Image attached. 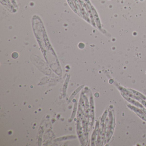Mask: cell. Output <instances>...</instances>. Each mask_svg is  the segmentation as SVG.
I'll return each instance as SVG.
<instances>
[{
	"label": "cell",
	"instance_id": "obj_1",
	"mask_svg": "<svg viewBox=\"0 0 146 146\" xmlns=\"http://www.w3.org/2000/svg\"><path fill=\"white\" fill-rule=\"evenodd\" d=\"M122 95L124 97L125 99L126 100L128 101L129 102H131V103L133 104V105H135V106H136L138 107L141 108H142V109H143L144 111H145V109L143 108V107L142 106L141 104H140V103H138V102H137L135 101L134 100L132 99V98H130V97H129V96H127L125 94L123 93H122Z\"/></svg>",
	"mask_w": 146,
	"mask_h": 146
},
{
	"label": "cell",
	"instance_id": "obj_2",
	"mask_svg": "<svg viewBox=\"0 0 146 146\" xmlns=\"http://www.w3.org/2000/svg\"><path fill=\"white\" fill-rule=\"evenodd\" d=\"M129 107L133 111H134L137 114L141 117L143 119L146 121V113L143 112L142 111H141V110L137 109L135 107L132 106H130L129 105Z\"/></svg>",
	"mask_w": 146,
	"mask_h": 146
},
{
	"label": "cell",
	"instance_id": "obj_3",
	"mask_svg": "<svg viewBox=\"0 0 146 146\" xmlns=\"http://www.w3.org/2000/svg\"><path fill=\"white\" fill-rule=\"evenodd\" d=\"M129 91H130L131 93V94H133L135 95L136 96H139L140 98L141 99H143V100H146V97L145 96L142 94L141 93H139V92H137V91H135V90H132L131 89H128Z\"/></svg>",
	"mask_w": 146,
	"mask_h": 146
},
{
	"label": "cell",
	"instance_id": "obj_4",
	"mask_svg": "<svg viewBox=\"0 0 146 146\" xmlns=\"http://www.w3.org/2000/svg\"></svg>",
	"mask_w": 146,
	"mask_h": 146
}]
</instances>
